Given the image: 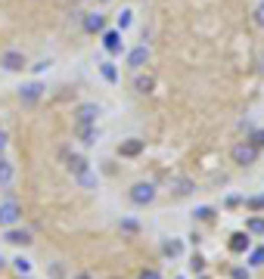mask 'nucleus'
<instances>
[{"instance_id":"nucleus-21","label":"nucleus","mask_w":264,"mask_h":279,"mask_svg":"<svg viewBox=\"0 0 264 279\" xmlns=\"http://www.w3.org/2000/svg\"><path fill=\"white\" fill-rule=\"evenodd\" d=\"M13 264H16V270H19L22 276H28V273H31V260H25L22 254H19V257H16V260H13Z\"/></svg>"},{"instance_id":"nucleus-16","label":"nucleus","mask_w":264,"mask_h":279,"mask_svg":"<svg viewBox=\"0 0 264 279\" xmlns=\"http://www.w3.org/2000/svg\"><path fill=\"white\" fill-rule=\"evenodd\" d=\"M103 25H106V19H103L100 13H87V16H84V28H87V31H103Z\"/></svg>"},{"instance_id":"nucleus-5","label":"nucleus","mask_w":264,"mask_h":279,"mask_svg":"<svg viewBox=\"0 0 264 279\" xmlns=\"http://www.w3.org/2000/svg\"><path fill=\"white\" fill-rule=\"evenodd\" d=\"M152 199H155V186L152 183H137L131 190V202L134 205H149Z\"/></svg>"},{"instance_id":"nucleus-1","label":"nucleus","mask_w":264,"mask_h":279,"mask_svg":"<svg viewBox=\"0 0 264 279\" xmlns=\"http://www.w3.org/2000/svg\"><path fill=\"white\" fill-rule=\"evenodd\" d=\"M59 158H62V164H65V171L72 174V177L84 174L87 167H91V161H87L84 155H78V152H68V149H62V152H59Z\"/></svg>"},{"instance_id":"nucleus-10","label":"nucleus","mask_w":264,"mask_h":279,"mask_svg":"<svg viewBox=\"0 0 264 279\" xmlns=\"http://www.w3.org/2000/svg\"><path fill=\"white\" fill-rule=\"evenodd\" d=\"M140 152H143V140H125V143H121L118 146V155L121 158H134V155H140Z\"/></svg>"},{"instance_id":"nucleus-26","label":"nucleus","mask_w":264,"mask_h":279,"mask_svg":"<svg viewBox=\"0 0 264 279\" xmlns=\"http://www.w3.org/2000/svg\"><path fill=\"white\" fill-rule=\"evenodd\" d=\"M252 146H255V149H261V146H264V130H255V137H252Z\"/></svg>"},{"instance_id":"nucleus-12","label":"nucleus","mask_w":264,"mask_h":279,"mask_svg":"<svg viewBox=\"0 0 264 279\" xmlns=\"http://www.w3.org/2000/svg\"><path fill=\"white\" fill-rule=\"evenodd\" d=\"M78 137H81V143L84 146H91V143H97V124H78Z\"/></svg>"},{"instance_id":"nucleus-33","label":"nucleus","mask_w":264,"mask_h":279,"mask_svg":"<svg viewBox=\"0 0 264 279\" xmlns=\"http://www.w3.org/2000/svg\"><path fill=\"white\" fill-rule=\"evenodd\" d=\"M258 202H261V208H264V196H258Z\"/></svg>"},{"instance_id":"nucleus-31","label":"nucleus","mask_w":264,"mask_h":279,"mask_svg":"<svg viewBox=\"0 0 264 279\" xmlns=\"http://www.w3.org/2000/svg\"><path fill=\"white\" fill-rule=\"evenodd\" d=\"M4 146H7V137H4V134H0V152H4Z\"/></svg>"},{"instance_id":"nucleus-27","label":"nucleus","mask_w":264,"mask_h":279,"mask_svg":"<svg viewBox=\"0 0 264 279\" xmlns=\"http://www.w3.org/2000/svg\"><path fill=\"white\" fill-rule=\"evenodd\" d=\"M255 25H258V28H264V4L255 10Z\"/></svg>"},{"instance_id":"nucleus-22","label":"nucleus","mask_w":264,"mask_h":279,"mask_svg":"<svg viewBox=\"0 0 264 279\" xmlns=\"http://www.w3.org/2000/svg\"><path fill=\"white\" fill-rule=\"evenodd\" d=\"M249 264H252V267H264V248H255V251H252Z\"/></svg>"},{"instance_id":"nucleus-8","label":"nucleus","mask_w":264,"mask_h":279,"mask_svg":"<svg viewBox=\"0 0 264 279\" xmlns=\"http://www.w3.org/2000/svg\"><path fill=\"white\" fill-rule=\"evenodd\" d=\"M249 248H252L249 233H233V236H230V251H233V254H245Z\"/></svg>"},{"instance_id":"nucleus-17","label":"nucleus","mask_w":264,"mask_h":279,"mask_svg":"<svg viewBox=\"0 0 264 279\" xmlns=\"http://www.w3.org/2000/svg\"><path fill=\"white\" fill-rule=\"evenodd\" d=\"M245 233H249V236H264V217H249Z\"/></svg>"},{"instance_id":"nucleus-6","label":"nucleus","mask_w":264,"mask_h":279,"mask_svg":"<svg viewBox=\"0 0 264 279\" xmlns=\"http://www.w3.org/2000/svg\"><path fill=\"white\" fill-rule=\"evenodd\" d=\"M0 65H4L7 71H22L25 68V56L19 50H7L4 56H0Z\"/></svg>"},{"instance_id":"nucleus-2","label":"nucleus","mask_w":264,"mask_h":279,"mask_svg":"<svg viewBox=\"0 0 264 279\" xmlns=\"http://www.w3.org/2000/svg\"><path fill=\"white\" fill-rule=\"evenodd\" d=\"M22 217V208L16 202H0V227H16Z\"/></svg>"},{"instance_id":"nucleus-29","label":"nucleus","mask_w":264,"mask_h":279,"mask_svg":"<svg viewBox=\"0 0 264 279\" xmlns=\"http://www.w3.org/2000/svg\"><path fill=\"white\" fill-rule=\"evenodd\" d=\"M211 214H215V211H211V208H199V211H196V217H199V220H208Z\"/></svg>"},{"instance_id":"nucleus-28","label":"nucleus","mask_w":264,"mask_h":279,"mask_svg":"<svg viewBox=\"0 0 264 279\" xmlns=\"http://www.w3.org/2000/svg\"><path fill=\"white\" fill-rule=\"evenodd\" d=\"M140 279H162V273H158V270H143Z\"/></svg>"},{"instance_id":"nucleus-7","label":"nucleus","mask_w":264,"mask_h":279,"mask_svg":"<svg viewBox=\"0 0 264 279\" xmlns=\"http://www.w3.org/2000/svg\"><path fill=\"white\" fill-rule=\"evenodd\" d=\"M97 118H100V106L97 103H84L78 109V124H97Z\"/></svg>"},{"instance_id":"nucleus-18","label":"nucleus","mask_w":264,"mask_h":279,"mask_svg":"<svg viewBox=\"0 0 264 279\" xmlns=\"http://www.w3.org/2000/svg\"><path fill=\"white\" fill-rule=\"evenodd\" d=\"M75 180H78V183L84 186V190H97V174L91 171V167H87V171H84V174H78Z\"/></svg>"},{"instance_id":"nucleus-13","label":"nucleus","mask_w":264,"mask_h":279,"mask_svg":"<svg viewBox=\"0 0 264 279\" xmlns=\"http://www.w3.org/2000/svg\"><path fill=\"white\" fill-rule=\"evenodd\" d=\"M103 47L109 53H121V34L118 31H106L103 34Z\"/></svg>"},{"instance_id":"nucleus-14","label":"nucleus","mask_w":264,"mask_h":279,"mask_svg":"<svg viewBox=\"0 0 264 279\" xmlns=\"http://www.w3.org/2000/svg\"><path fill=\"white\" fill-rule=\"evenodd\" d=\"M152 87H155L152 74H137V78H134V90L137 93H152Z\"/></svg>"},{"instance_id":"nucleus-32","label":"nucleus","mask_w":264,"mask_h":279,"mask_svg":"<svg viewBox=\"0 0 264 279\" xmlns=\"http://www.w3.org/2000/svg\"><path fill=\"white\" fill-rule=\"evenodd\" d=\"M75 279H91V276H87V273H81V276H75Z\"/></svg>"},{"instance_id":"nucleus-24","label":"nucleus","mask_w":264,"mask_h":279,"mask_svg":"<svg viewBox=\"0 0 264 279\" xmlns=\"http://www.w3.org/2000/svg\"><path fill=\"white\" fill-rule=\"evenodd\" d=\"M128 25H131V10H125V13L118 16V31H125Z\"/></svg>"},{"instance_id":"nucleus-34","label":"nucleus","mask_w":264,"mask_h":279,"mask_svg":"<svg viewBox=\"0 0 264 279\" xmlns=\"http://www.w3.org/2000/svg\"><path fill=\"white\" fill-rule=\"evenodd\" d=\"M100 4H109V0H100Z\"/></svg>"},{"instance_id":"nucleus-4","label":"nucleus","mask_w":264,"mask_h":279,"mask_svg":"<svg viewBox=\"0 0 264 279\" xmlns=\"http://www.w3.org/2000/svg\"><path fill=\"white\" fill-rule=\"evenodd\" d=\"M255 158H258V149H255L252 143L233 146V161H236V164H255Z\"/></svg>"},{"instance_id":"nucleus-30","label":"nucleus","mask_w":264,"mask_h":279,"mask_svg":"<svg viewBox=\"0 0 264 279\" xmlns=\"http://www.w3.org/2000/svg\"><path fill=\"white\" fill-rule=\"evenodd\" d=\"M233 279H249V273H245V270H233Z\"/></svg>"},{"instance_id":"nucleus-11","label":"nucleus","mask_w":264,"mask_h":279,"mask_svg":"<svg viewBox=\"0 0 264 279\" xmlns=\"http://www.w3.org/2000/svg\"><path fill=\"white\" fill-rule=\"evenodd\" d=\"M146 62H149V50H146V47H137V50H131V56H128V65H131L134 71H140Z\"/></svg>"},{"instance_id":"nucleus-25","label":"nucleus","mask_w":264,"mask_h":279,"mask_svg":"<svg viewBox=\"0 0 264 279\" xmlns=\"http://www.w3.org/2000/svg\"><path fill=\"white\" fill-rule=\"evenodd\" d=\"M121 230H125V233H137L140 227H137V220H121Z\"/></svg>"},{"instance_id":"nucleus-19","label":"nucleus","mask_w":264,"mask_h":279,"mask_svg":"<svg viewBox=\"0 0 264 279\" xmlns=\"http://www.w3.org/2000/svg\"><path fill=\"white\" fill-rule=\"evenodd\" d=\"M100 71H103V78L109 81V84H115V81H118V68H115L112 62H103V65H100Z\"/></svg>"},{"instance_id":"nucleus-15","label":"nucleus","mask_w":264,"mask_h":279,"mask_svg":"<svg viewBox=\"0 0 264 279\" xmlns=\"http://www.w3.org/2000/svg\"><path fill=\"white\" fill-rule=\"evenodd\" d=\"M13 177H16V167H13V161L0 158V186H10V183H13Z\"/></svg>"},{"instance_id":"nucleus-3","label":"nucleus","mask_w":264,"mask_h":279,"mask_svg":"<svg viewBox=\"0 0 264 279\" xmlns=\"http://www.w3.org/2000/svg\"><path fill=\"white\" fill-rule=\"evenodd\" d=\"M44 97V84L41 81H31V84H25L22 90H19V100H22V106H34Z\"/></svg>"},{"instance_id":"nucleus-23","label":"nucleus","mask_w":264,"mask_h":279,"mask_svg":"<svg viewBox=\"0 0 264 279\" xmlns=\"http://www.w3.org/2000/svg\"><path fill=\"white\" fill-rule=\"evenodd\" d=\"M184 251V245H181V242H168V245H165V254H171V257H178Z\"/></svg>"},{"instance_id":"nucleus-9","label":"nucleus","mask_w":264,"mask_h":279,"mask_svg":"<svg viewBox=\"0 0 264 279\" xmlns=\"http://www.w3.org/2000/svg\"><path fill=\"white\" fill-rule=\"evenodd\" d=\"M4 242H10V245H31V233H28V230H16V227H10L7 236H4Z\"/></svg>"},{"instance_id":"nucleus-20","label":"nucleus","mask_w":264,"mask_h":279,"mask_svg":"<svg viewBox=\"0 0 264 279\" xmlns=\"http://www.w3.org/2000/svg\"><path fill=\"white\" fill-rule=\"evenodd\" d=\"M171 186H174V193H178V196H187V193L193 190V183H190L187 177H178V180H171Z\"/></svg>"}]
</instances>
